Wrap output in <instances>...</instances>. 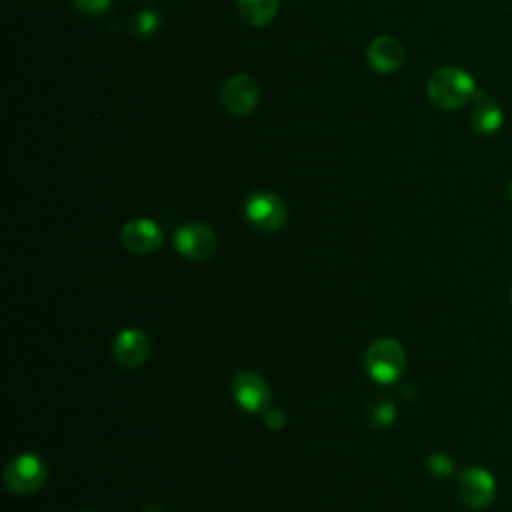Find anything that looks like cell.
<instances>
[{
	"mask_svg": "<svg viewBox=\"0 0 512 512\" xmlns=\"http://www.w3.org/2000/svg\"><path fill=\"white\" fill-rule=\"evenodd\" d=\"M478 88L466 70L458 66H442L428 78L426 94L440 110H458L472 102Z\"/></svg>",
	"mask_w": 512,
	"mask_h": 512,
	"instance_id": "obj_1",
	"label": "cell"
},
{
	"mask_svg": "<svg viewBox=\"0 0 512 512\" xmlns=\"http://www.w3.org/2000/svg\"><path fill=\"white\" fill-rule=\"evenodd\" d=\"M366 372L378 384H392L406 366V352L394 338H378L366 350Z\"/></svg>",
	"mask_w": 512,
	"mask_h": 512,
	"instance_id": "obj_2",
	"label": "cell"
},
{
	"mask_svg": "<svg viewBox=\"0 0 512 512\" xmlns=\"http://www.w3.org/2000/svg\"><path fill=\"white\" fill-rule=\"evenodd\" d=\"M48 478L46 462L32 452H22L14 456L4 470V482L14 494H32Z\"/></svg>",
	"mask_w": 512,
	"mask_h": 512,
	"instance_id": "obj_3",
	"label": "cell"
},
{
	"mask_svg": "<svg viewBox=\"0 0 512 512\" xmlns=\"http://www.w3.org/2000/svg\"><path fill=\"white\" fill-rule=\"evenodd\" d=\"M244 214L246 220L262 230V232H276L278 228L284 226L286 216H288V208L284 204V200L268 190H260L254 192L246 204H244Z\"/></svg>",
	"mask_w": 512,
	"mask_h": 512,
	"instance_id": "obj_4",
	"label": "cell"
},
{
	"mask_svg": "<svg viewBox=\"0 0 512 512\" xmlns=\"http://www.w3.org/2000/svg\"><path fill=\"white\" fill-rule=\"evenodd\" d=\"M456 492L468 508L482 510L488 508L496 496V480L486 468L470 466L458 474Z\"/></svg>",
	"mask_w": 512,
	"mask_h": 512,
	"instance_id": "obj_5",
	"label": "cell"
},
{
	"mask_svg": "<svg viewBox=\"0 0 512 512\" xmlns=\"http://www.w3.org/2000/svg\"><path fill=\"white\" fill-rule=\"evenodd\" d=\"M218 246L214 230L202 222H186L174 232V248L188 260H208Z\"/></svg>",
	"mask_w": 512,
	"mask_h": 512,
	"instance_id": "obj_6",
	"label": "cell"
},
{
	"mask_svg": "<svg viewBox=\"0 0 512 512\" xmlns=\"http://www.w3.org/2000/svg\"><path fill=\"white\" fill-rule=\"evenodd\" d=\"M232 394L246 412H264L270 402L268 382L254 370H242L232 380Z\"/></svg>",
	"mask_w": 512,
	"mask_h": 512,
	"instance_id": "obj_7",
	"label": "cell"
},
{
	"mask_svg": "<svg viewBox=\"0 0 512 512\" xmlns=\"http://www.w3.org/2000/svg\"><path fill=\"white\" fill-rule=\"evenodd\" d=\"M258 94L256 80L240 72L226 80L222 88V104L232 116H248L258 104Z\"/></svg>",
	"mask_w": 512,
	"mask_h": 512,
	"instance_id": "obj_8",
	"label": "cell"
},
{
	"mask_svg": "<svg viewBox=\"0 0 512 512\" xmlns=\"http://www.w3.org/2000/svg\"><path fill=\"white\" fill-rule=\"evenodd\" d=\"M112 354L124 368H138L150 356V338L140 328H124L112 342Z\"/></svg>",
	"mask_w": 512,
	"mask_h": 512,
	"instance_id": "obj_9",
	"label": "cell"
},
{
	"mask_svg": "<svg viewBox=\"0 0 512 512\" xmlns=\"http://www.w3.org/2000/svg\"><path fill=\"white\" fill-rule=\"evenodd\" d=\"M162 228L150 218H134L120 230L122 246L132 254H150L162 244Z\"/></svg>",
	"mask_w": 512,
	"mask_h": 512,
	"instance_id": "obj_10",
	"label": "cell"
},
{
	"mask_svg": "<svg viewBox=\"0 0 512 512\" xmlns=\"http://www.w3.org/2000/svg\"><path fill=\"white\" fill-rule=\"evenodd\" d=\"M366 58H368V64L376 72L390 74V72H396L404 64V46L394 36L382 34V36H376L370 40Z\"/></svg>",
	"mask_w": 512,
	"mask_h": 512,
	"instance_id": "obj_11",
	"label": "cell"
},
{
	"mask_svg": "<svg viewBox=\"0 0 512 512\" xmlns=\"http://www.w3.org/2000/svg\"><path fill=\"white\" fill-rule=\"evenodd\" d=\"M472 108H470V124L476 132L480 134H496L502 124H504V112L500 108V104L488 96L486 92L478 90L476 96L472 98Z\"/></svg>",
	"mask_w": 512,
	"mask_h": 512,
	"instance_id": "obj_12",
	"label": "cell"
},
{
	"mask_svg": "<svg viewBox=\"0 0 512 512\" xmlns=\"http://www.w3.org/2000/svg\"><path fill=\"white\" fill-rule=\"evenodd\" d=\"M280 0H238V12L250 26H266L278 14Z\"/></svg>",
	"mask_w": 512,
	"mask_h": 512,
	"instance_id": "obj_13",
	"label": "cell"
},
{
	"mask_svg": "<svg viewBox=\"0 0 512 512\" xmlns=\"http://www.w3.org/2000/svg\"><path fill=\"white\" fill-rule=\"evenodd\" d=\"M396 408L388 398H376L368 406V420L374 428H386L394 422Z\"/></svg>",
	"mask_w": 512,
	"mask_h": 512,
	"instance_id": "obj_14",
	"label": "cell"
},
{
	"mask_svg": "<svg viewBox=\"0 0 512 512\" xmlns=\"http://www.w3.org/2000/svg\"><path fill=\"white\" fill-rule=\"evenodd\" d=\"M134 28L140 36H154L156 30L160 28V16L158 12L154 10H142L138 16H136V22H134Z\"/></svg>",
	"mask_w": 512,
	"mask_h": 512,
	"instance_id": "obj_15",
	"label": "cell"
},
{
	"mask_svg": "<svg viewBox=\"0 0 512 512\" xmlns=\"http://www.w3.org/2000/svg\"><path fill=\"white\" fill-rule=\"evenodd\" d=\"M426 468H428V472H430L434 478H446V476H450V474L454 472V462H452L446 454L436 452V454H432V456L428 458Z\"/></svg>",
	"mask_w": 512,
	"mask_h": 512,
	"instance_id": "obj_16",
	"label": "cell"
},
{
	"mask_svg": "<svg viewBox=\"0 0 512 512\" xmlns=\"http://www.w3.org/2000/svg\"><path fill=\"white\" fill-rule=\"evenodd\" d=\"M74 6L84 16H100L110 10L112 0H74Z\"/></svg>",
	"mask_w": 512,
	"mask_h": 512,
	"instance_id": "obj_17",
	"label": "cell"
},
{
	"mask_svg": "<svg viewBox=\"0 0 512 512\" xmlns=\"http://www.w3.org/2000/svg\"><path fill=\"white\" fill-rule=\"evenodd\" d=\"M264 422H266V426H268V428H272V430H280V428L284 426V422H286V416H284V412H282L280 408L268 406V408L264 410Z\"/></svg>",
	"mask_w": 512,
	"mask_h": 512,
	"instance_id": "obj_18",
	"label": "cell"
},
{
	"mask_svg": "<svg viewBox=\"0 0 512 512\" xmlns=\"http://www.w3.org/2000/svg\"><path fill=\"white\" fill-rule=\"evenodd\" d=\"M508 194H510V200H512V180H510V188H508Z\"/></svg>",
	"mask_w": 512,
	"mask_h": 512,
	"instance_id": "obj_19",
	"label": "cell"
},
{
	"mask_svg": "<svg viewBox=\"0 0 512 512\" xmlns=\"http://www.w3.org/2000/svg\"><path fill=\"white\" fill-rule=\"evenodd\" d=\"M510 302H512V290H510Z\"/></svg>",
	"mask_w": 512,
	"mask_h": 512,
	"instance_id": "obj_20",
	"label": "cell"
},
{
	"mask_svg": "<svg viewBox=\"0 0 512 512\" xmlns=\"http://www.w3.org/2000/svg\"><path fill=\"white\" fill-rule=\"evenodd\" d=\"M82 512H92V510H82Z\"/></svg>",
	"mask_w": 512,
	"mask_h": 512,
	"instance_id": "obj_21",
	"label": "cell"
}]
</instances>
